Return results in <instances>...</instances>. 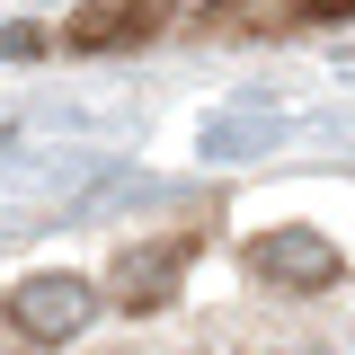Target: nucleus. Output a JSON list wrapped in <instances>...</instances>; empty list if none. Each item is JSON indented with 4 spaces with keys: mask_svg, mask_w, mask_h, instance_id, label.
<instances>
[{
    "mask_svg": "<svg viewBox=\"0 0 355 355\" xmlns=\"http://www.w3.org/2000/svg\"><path fill=\"white\" fill-rule=\"evenodd\" d=\"M187 9H222V0H169V18H187Z\"/></svg>",
    "mask_w": 355,
    "mask_h": 355,
    "instance_id": "39448f33",
    "label": "nucleus"
},
{
    "mask_svg": "<svg viewBox=\"0 0 355 355\" xmlns=\"http://www.w3.org/2000/svg\"><path fill=\"white\" fill-rule=\"evenodd\" d=\"M98 293H89V275H27V284H9V329L27 338V347H62V338H80Z\"/></svg>",
    "mask_w": 355,
    "mask_h": 355,
    "instance_id": "f03ea898",
    "label": "nucleus"
},
{
    "mask_svg": "<svg viewBox=\"0 0 355 355\" xmlns=\"http://www.w3.org/2000/svg\"><path fill=\"white\" fill-rule=\"evenodd\" d=\"M302 18H355V0H302Z\"/></svg>",
    "mask_w": 355,
    "mask_h": 355,
    "instance_id": "20e7f679",
    "label": "nucleus"
},
{
    "mask_svg": "<svg viewBox=\"0 0 355 355\" xmlns=\"http://www.w3.org/2000/svg\"><path fill=\"white\" fill-rule=\"evenodd\" d=\"M338 266H347L338 240H329V231H302V222H275V231L249 240V275H258L266 293H329Z\"/></svg>",
    "mask_w": 355,
    "mask_h": 355,
    "instance_id": "f257e3e1",
    "label": "nucleus"
},
{
    "mask_svg": "<svg viewBox=\"0 0 355 355\" xmlns=\"http://www.w3.org/2000/svg\"><path fill=\"white\" fill-rule=\"evenodd\" d=\"M187 258H196V240L178 231V240H160V249H125L107 284H116V302H125V311H151V302H169V293H178Z\"/></svg>",
    "mask_w": 355,
    "mask_h": 355,
    "instance_id": "7ed1b4c3",
    "label": "nucleus"
}]
</instances>
